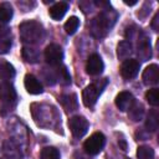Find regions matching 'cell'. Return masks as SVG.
I'll list each match as a JSON object with an SVG mask.
<instances>
[{"mask_svg": "<svg viewBox=\"0 0 159 159\" xmlns=\"http://www.w3.org/2000/svg\"><path fill=\"white\" fill-rule=\"evenodd\" d=\"M14 77H15L14 66L5 60H0V78L2 80V82H10L11 80H14Z\"/></svg>", "mask_w": 159, "mask_h": 159, "instance_id": "obj_15", "label": "cell"}, {"mask_svg": "<svg viewBox=\"0 0 159 159\" xmlns=\"http://www.w3.org/2000/svg\"><path fill=\"white\" fill-rule=\"evenodd\" d=\"M17 103V94L10 82L0 83V114L6 116L12 112Z\"/></svg>", "mask_w": 159, "mask_h": 159, "instance_id": "obj_3", "label": "cell"}, {"mask_svg": "<svg viewBox=\"0 0 159 159\" xmlns=\"http://www.w3.org/2000/svg\"><path fill=\"white\" fill-rule=\"evenodd\" d=\"M60 102L66 112H75L78 108V101H77V96L75 93L62 94L60 97Z\"/></svg>", "mask_w": 159, "mask_h": 159, "instance_id": "obj_14", "label": "cell"}, {"mask_svg": "<svg viewBox=\"0 0 159 159\" xmlns=\"http://www.w3.org/2000/svg\"><path fill=\"white\" fill-rule=\"evenodd\" d=\"M104 144H106V137L101 132H96L84 142L83 149L87 154L96 155L103 149Z\"/></svg>", "mask_w": 159, "mask_h": 159, "instance_id": "obj_5", "label": "cell"}, {"mask_svg": "<svg viewBox=\"0 0 159 159\" xmlns=\"http://www.w3.org/2000/svg\"><path fill=\"white\" fill-rule=\"evenodd\" d=\"M68 10V2L66 1H58L56 4H53L51 7H50V16L53 19V20H61L66 11Z\"/></svg>", "mask_w": 159, "mask_h": 159, "instance_id": "obj_16", "label": "cell"}, {"mask_svg": "<svg viewBox=\"0 0 159 159\" xmlns=\"http://www.w3.org/2000/svg\"><path fill=\"white\" fill-rule=\"evenodd\" d=\"M135 99L133 97V94L128 91H123V92H119L116 97V106L119 111L122 112H127L129 111V108L134 104Z\"/></svg>", "mask_w": 159, "mask_h": 159, "instance_id": "obj_12", "label": "cell"}, {"mask_svg": "<svg viewBox=\"0 0 159 159\" xmlns=\"http://www.w3.org/2000/svg\"><path fill=\"white\" fill-rule=\"evenodd\" d=\"M139 67H140V63L138 60L127 58L123 61V63L120 66V75L124 80H132V78L137 77V75L139 72Z\"/></svg>", "mask_w": 159, "mask_h": 159, "instance_id": "obj_8", "label": "cell"}, {"mask_svg": "<svg viewBox=\"0 0 159 159\" xmlns=\"http://www.w3.org/2000/svg\"><path fill=\"white\" fill-rule=\"evenodd\" d=\"M6 37H11V30H10V27L0 24V40L6 39Z\"/></svg>", "mask_w": 159, "mask_h": 159, "instance_id": "obj_28", "label": "cell"}, {"mask_svg": "<svg viewBox=\"0 0 159 159\" xmlns=\"http://www.w3.org/2000/svg\"><path fill=\"white\" fill-rule=\"evenodd\" d=\"M56 78L60 81L62 84H70L71 83V76L68 75V71L66 67H61L56 72Z\"/></svg>", "mask_w": 159, "mask_h": 159, "instance_id": "obj_26", "label": "cell"}, {"mask_svg": "<svg viewBox=\"0 0 159 159\" xmlns=\"http://www.w3.org/2000/svg\"><path fill=\"white\" fill-rule=\"evenodd\" d=\"M41 159H60V152L55 147H46L41 150Z\"/></svg>", "mask_w": 159, "mask_h": 159, "instance_id": "obj_25", "label": "cell"}, {"mask_svg": "<svg viewBox=\"0 0 159 159\" xmlns=\"http://www.w3.org/2000/svg\"><path fill=\"white\" fill-rule=\"evenodd\" d=\"M117 17L118 15L114 10L103 9L89 24V30L92 35L97 39L104 37L111 31V29L114 26Z\"/></svg>", "mask_w": 159, "mask_h": 159, "instance_id": "obj_1", "label": "cell"}, {"mask_svg": "<svg viewBox=\"0 0 159 159\" xmlns=\"http://www.w3.org/2000/svg\"><path fill=\"white\" fill-rule=\"evenodd\" d=\"M137 159H154V150L149 145H140L137 149Z\"/></svg>", "mask_w": 159, "mask_h": 159, "instance_id": "obj_22", "label": "cell"}, {"mask_svg": "<svg viewBox=\"0 0 159 159\" xmlns=\"http://www.w3.org/2000/svg\"><path fill=\"white\" fill-rule=\"evenodd\" d=\"M145 99L148 103L153 107H157L159 104V89L158 88H150L145 93Z\"/></svg>", "mask_w": 159, "mask_h": 159, "instance_id": "obj_24", "label": "cell"}, {"mask_svg": "<svg viewBox=\"0 0 159 159\" xmlns=\"http://www.w3.org/2000/svg\"><path fill=\"white\" fill-rule=\"evenodd\" d=\"M137 2H138L137 0H134V1H125V0H124V4H125V5H135Z\"/></svg>", "mask_w": 159, "mask_h": 159, "instance_id": "obj_31", "label": "cell"}, {"mask_svg": "<svg viewBox=\"0 0 159 159\" xmlns=\"http://www.w3.org/2000/svg\"><path fill=\"white\" fill-rule=\"evenodd\" d=\"M63 58V51L60 45L57 43H50L45 48V60L51 66H57L62 62Z\"/></svg>", "mask_w": 159, "mask_h": 159, "instance_id": "obj_7", "label": "cell"}, {"mask_svg": "<svg viewBox=\"0 0 159 159\" xmlns=\"http://www.w3.org/2000/svg\"><path fill=\"white\" fill-rule=\"evenodd\" d=\"M19 31L21 41L24 43H27V46L42 42L45 37V30L42 25L35 20H27L21 22L19 26Z\"/></svg>", "mask_w": 159, "mask_h": 159, "instance_id": "obj_2", "label": "cell"}, {"mask_svg": "<svg viewBox=\"0 0 159 159\" xmlns=\"http://www.w3.org/2000/svg\"><path fill=\"white\" fill-rule=\"evenodd\" d=\"M132 53V43L129 41H120L117 46V57L119 60L129 58Z\"/></svg>", "mask_w": 159, "mask_h": 159, "instance_id": "obj_19", "label": "cell"}, {"mask_svg": "<svg viewBox=\"0 0 159 159\" xmlns=\"http://www.w3.org/2000/svg\"><path fill=\"white\" fill-rule=\"evenodd\" d=\"M103 68H104V63L99 55L93 53L88 57L87 63H86V71L88 75H91V76L101 75L103 72Z\"/></svg>", "mask_w": 159, "mask_h": 159, "instance_id": "obj_10", "label": "cell"}, {"mask_svg": "<svg viewBox=\"0 0 159 159\" xmlns=\"http://www.w3.org/2000/svg\"><path fill=\"white\" fill-rule=\"evenodd\" d=\"M143 116H144V107L140 103L134 102V104L128 111V117L134 122H139V120H142Z\"/></svg>", "mask_w": 159, "mask_h": 159, "instance_id": "obj_20", "label": "cell"}, {"mask_svg": "<svg viewBox=\"0 0 159 159\" xmlns=\"http://www.w3.org/2000/svg\"><path fill=\"white\" fill-rule=\"evenodd\" d=\"M142 80L147 86H155L159 82V67L157 63L149 65L142 75Z\"/></svg>", "mask_w": 159, "mask_h": 159, "instance_id": "obj_11", "label": "cell"}, {"mask_svg": "<svg viewBox=\"0 0 159 159\" xmlns=\"http://www.w3.org/2000/svg\"><path fill=\"white\" fill-rule=\"evenodd\" d=\"M22 57L26 62L36 63L40 60V51L34 46H24L22 47Z\"/></svg>", "mask_w": 159, "mask_h": 159, "instance_id": "obj_17", "label": "cell"}, {"mask_svg": "<svg viewBox=\"0 0 159 159\" xmlns=\"http://www.w3.org/2000/svg\"><path fill=\"white\" fill-rule=\"evenodd\" d=\"M108 80L107 78H102V80H97L96 82L88 84L83 92H82V101L83 104L86 107H93L98 99V97L101 96L103 88L107 86Z\"/></svg>", "mask_w": 159, "mask_h": 159, "instance_id": "obj_4", "label": "cell"}, {"mask_svg": "<svg viewBox=\"0 0 159 159\" xmlns=\"http://www.w3.org/2000/svg\"><path fill=\"white\" fill-rule=\"evenodd\" d=\"M118 145H119V147L122 148V150H124V152L127 150V142H125V140H124L123 138L118 140Z\"/></svg>", "mask_w": 159, "mask_h": 159, "instance_id": "obj_30", "label": "cell"}, {"mask_svg": "<svg viewBox=\"0 0 159 159\" xmlns=\"http://www.w3.org/2000/svg\"><path fill=\"white\" fill-rule=\"evenodd\" d=\"M159 125V114L157 109H152L149 111L148 116H147V120H145V128L148 132H155L158 129Z\"/></svg>", "mask_w": 159, "mask_h": 159, "instance_id": "obj_18", "label": "cell"}, {"mask_svg": "<svg viewBox=\"0 0 159 159\" xmlns=\"http://www.w3.org/2000/svg\"><path fill=\"white\" fill-rule=\"evenodd\" d=\"M68 127L71 129V133L75 138H82L89 128L88 120L82 116H73L68 120Z\"/></svg>", "mask_w": 159, "mask_h": 159, "instance_id": "obj_6", "label": "cell"}, {"mask_svg": "<svg viewBox=\"0 0 159 159\" xmlns=\"http://www.w3.org/2000/svg\"><path fill=\"white\" fill-rule=\"evenodd\" d=\"M78 26H80V19L77 16H71L65 24V30L68 35H73L77 31Z\"/></svg>", "mask_w": 159, "mask_h": 159, "instance_id": "obj_23", "label": "cell"}, {"mask_svg": "<svg viewBox=\"0 0 159 159\" xmlns=\"http://www.w3.org/2000/svg\"><path fill=\"white\" fill-rule=\"evenodd\" d=\"M12 45L11 37H6V39H1L0 40V55H5L10 51Z\"/></svg>", "mask_w": 159, "mask_h": 159, "instance_id": "obj_27", "label": "cell"}, {"mask_svg": "<svg viewBox=\"0 0 159 159\" xmlns=\"http://www.w3.org/2000/svg\"><path fill=\"white\" fill-rule=\"evenodd\" d=\"M24 84H25L26 91L30 94H40L43 91L41 82L34 75H26L25 76V80H24Z\"/></svg>", "mask_w": 159, "mask_h": 159, "instance_id": "obj_13", "label": "cell"}, {"mask_svg": "<svg viewBox=\"0 0 159 159\" xmlns=\"http://www.w3.org/2000/svg\"><path fill=\"white\" fill-rule=\"evenodd\" d=\"M137 53L142 61H148L152 57V48H150V41L148 36L143 32L139 31V37H138V43H137Z\"/></svg>", "mask_w": 159, "mask_h": 159, "instance_id": "obj_9", "label": "cell"}, {"mask_svg": "<svg viewBox=\"0 0 159 159\" xmlns=\"http://www.w3.org/2000/svg\"><path fill=\"white\" fill-rule=\"evenodd\" d=\"M14 15V10L9 2H2L0 5V22H9Z\"/></svg>", "mask_w": 159, "mask_h": 159, "instance_id": "obj_21", "label": "cell"}, {"mask_svg": "<svg viewBox=\"0 0 159 159\" xmlns=\"http://www.w3.org/2000/svg\"><path fill=\"white\" fill-rule=\"evenodd\" d=\"M159 14H155V16L153 17V21H152V27L154 31H158L159 30V26H158V22H159Z\"/></svg>", "mask_w": 159, "mask_h": 159, "instance_id": "obj_29", "label": "cell"}]
</instances>
